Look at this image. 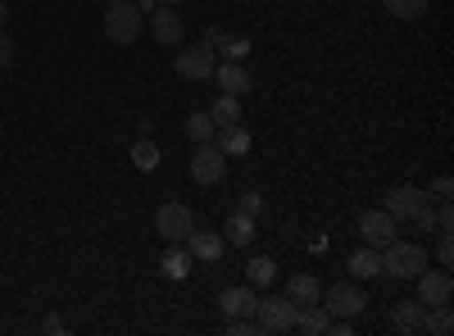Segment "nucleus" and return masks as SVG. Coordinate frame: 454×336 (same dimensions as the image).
Returning a JSON list of instances; mask_svg holds the SVG:
<instances>
[{
	"label": "nucleus",
	"instance_id": "nucleus-1",
	"mask_svg": "<svg viewBox=\"0 0 454 336\" xmlns=\"http://www.w3.org/2000/svg\"><path fill=\"white\" fill-rule=\"evenodd\" d=\"M100 27H105V42L132 46L141 36V27H145V14L137 10V0H109L105 14H100Z\"/></svg>",
	"mask_w": 454,
	"mask_h": 336
},
{
	"label": "nucleus",
	"instance_id": "nucleus-2",
	"mask_svg": "<svg viewBox=\"0 0 454 336\" xmlns=\"http://www.w3.org/2000/svg\"><path fill=\"white\" fill-rule=\"evenodd\" d=\"M427 269V250L419 241H391L382 246V273L395 277V282H413Z\"/></svg>",
	"mask_w": 454,
	"mask_h": 336
},
{
	"label": "nucleus",
	"instance_id": "nucleus-3",
	"mask_svg": "<svg viewBox=\"0 0 454 336\" xmlns=\"http://www.w3.org/2000/svg\"><path fill=\"white\" fill-rule=\"evenodd\" d=\"M295 309H300V305L291 301V295H259L254 323H259V332H291Z\"/></svg>",
	"mask_w": 454,
	"mask_h": 336
},
{
	"label": "nucleus",
	"instance_id": "nucleus-4",
	"mask_svg": "<svg viewBox=\"0 0 454 336\" xmlns=\"http://www.w3.org/2000/svg\"><path fill=\"white\" fill-rule=\"evenodd\" d=\"M214 64H218V55L200 42V46H177V59H173V68H177V78H186V82H209V73H214Z\"/></svg>",
	"mask_w": 454,
	"mask_h": 336
},
{
	"label": "nucleus",
	"instance_id": "nucleus-5",
	"mask_svg": "<svg viewBox=\"0 0 454 336\" xmlns=\"http://www.w3.org/2000/svg\"><path fill=\"white\" fill-rule=\"evenodd\" d=\"M318 301H323V309L336 314V318H359L364 305H368V301H364V291H359L355 282H332V286H323Z\"/></svg>",
	"mask_w": 454,
	"mask_h": 336
},
{
	"label": "nucleus",
	"instance_id": "nucleus-6",
	"mask_svg": "<svg viewBox=\"0 0 454 336\" xmlns=\"http://www.w3.org/2000/svg\"><path fill=\"white\" fill-rule=\"evenodd\" d=\"M192 228H196V214L186 209V205L168 200V205L155 209V232H160L168 246H173V241H186V237H192Z\"/></svg>",
	"mask_w": 454,
	"mask_h": 336
},
{
	"label": "nucleus",
	"instance_id": "nucleus-7",
	"mask_svg": "<svg viewBox=\"0 0 454 336\" xmlns=\"http://www.w3.org/2000/svg\"><path fill=\"white\" fill-rule=\"evenodd\" d=\"M192 177H196L200 186H218V182L227 177V155L218 151L214 141H200L196 151H192Z\"/></svg>",
	"mask_w": 454,
	"mask_h": 336
},
{
	"label": "nucleus",
	"instance_id": "nucleus-8",
	"mask_svg": "<svg viewBox=\"0 0 454 336\" xmlns=\"http://www.w3.org/2000/svg\"><path fill=\"white\" fill-rule=\"evenodd\" d=\"M413 282H419V301H423L427 309L450 305V295H454V277H450V269H423Z\"/></svg>",
	"mask_w": 454,
	"mask_h": 336
},
{
	"label": "nucleus",
	"instance_id": "nucleus-9",
	"mask_svg": "<svg viewBox=\"0 0 454 336\" xmlns=\"http://www.w3.org/2000/svg\"><path fill=\"white\" fill-rule=\"evenodd\" d=\"M423 205H427V191H419V186H409V182H395L391 191H387V205H382V209H387L395 223H409Z\"/></svg>",
	"mask_w": 454,
	"mask_h": 336
},
{
	"label": "nucleus",
	"instance_id": "nucleus-10",
	"mask_svg": "<svg viewBox=\"0 0 454 336\" xmlns=\"http://www.w3.org/2000/svg\"><path fill=\"white\" fill-rule=\"evenodd\" d=\"M150 32H155V42L168 46V51H177V46L186 42V23H182V14H177L173 5L150 10Z\"/></svg>",
	"mask_w": 454,
	"mask_h": 336
},
{
	"label": "nucleus",
	"instance_id": "nucleus-11",
	"mask_svg": "<svg viewBox=\"0 0 454 336\" xmlns=\"http://www.w3.org/2000/svg\"><path fill=\"white\" fill-rule=\"evenodd\" d=\"M359 232H364L368 246L382 250V246L395 241V218H391L387 209H364V214H359Z\"/></svg>",
	"mask_w": 454,
	"mask_h": 336
},
{
	"label": "nucleus",
	"instance_id": "nucleus-12",
	"mask_svg": "<svg viewBox=\"0 0 454 336\" xmlns=\"http://www.w3.org/2000/svg\"><path fill=\"white\" fill-rule=\"evenodd\" d=\"M254 305H259V291H254L250 282L227 286V291L218 295V309H223L227 318H254Z\"/></svg>",
	"mask_w": 454,
	"mask_h": 336
},
{
	"label": "nucleus",
	"instance_id": "nucleus-13",
	"mask_svg": "<svg viewBox=\"0 0 454 336\" xmlns=\"http://www.w3.org/2000/svg\"><path fill=\"white\" fill-rule=\"evenodd\" d=\"M186 250H192V259L196 264H218L223 259V250H227V241H223V232H200V228H192V237H186Z\"/></svg>",
	"mask_w": 454,
	"mask_h": 336
},
{
	"label": "nucleus",
	"instance_id": "nucleus-14",
	"mask_svg": "<svg viewBox=\"0 0 454 336\" xmlns=\"http://www.w3.org/2000/svg\"><path fill=\"white\" fill-rule=\"evenodd\" d=\"M423 318H427V305L423 301H395L391 305V332H400V336H419L423 332Z\"/></svg>",
	"mask_w": 454,
	"mask_h": 336
},
{
	"label": "nucleus",
	"instance_id": "nucleus-15",
	"mask_svg": "<svg viewBox=\"0 0 454 336\" xmlns=\"http://www.w3.org/2000/svg\"><path fill=\"white\" fill-rule=\"evenodd\" d=\"M209 78L223 87V96H246L250 91V73H246V64H237V59H223V64H214V73Z\"/></svg>",
	"mask_w": 454,
	"mask_h": 336
},
{
	"label": "nucleus",
	"instance_id": "nucleus-16",
	"mask_svg": "<svg viewBox=\"0 0 454 336\" xmlns=\"http://www.w3.org/2000/svg\"><path fill=\"white\" fill-rule=\"evenodd\" d=\"M346 269L355 282H372V277H382V250L377 246H359L350 259H346Z\"/></svg>",
	"mask_w": 454,
	"mask_h": 336
},
{
	"label": "nucleus",
	"instance_id": "nucleus-17",
	"mask_svg": "<svg viewBox=\"0 0 454 336\" xmlns=\"http://www.w3.org/2000/svg\"><path fill=\"white\" fill-rule=\"evenodd\" d=\"M214 145L227 155V160H237V155H250V132L241 123H227V128H214Z\"/></svg>",
	"mask_w": 454,
	"mask_h": 336
},
{
	"label": "nucleus",
	"instance_id": "nucleus-18",
	"mask_svg": "<svg viewBox=\"0 0 454 336\" xmlns=\"http://www.w3.org/2000/svg\"><path fill=\"white\" fill-rule=\"evenodd\" d=\"M192 264H196V259H192V250H186V241H173V246L164 250V259H160V273H164L168 282H182L186 273H192Z\"/></svg>",
	"mask_w": 454,
	"mask_h": 336
},
{
	"label": "nucleus",
	"instance_id": "nucleus-19",
	"mask_svg": "<svg viewBox=\"0 0 454 336\" xmlns=\"http://www.w3.org/2000/svg\"><path fill=\"white\" fill-rule=\"evenodd\" d=\"M327 323H332V314H327L323 305H300V309H295V323H291V332L323 336V332H327Z\"/></svg>",
	"mask_w": 454,
	"mask_h": 336
},
{
	"label": "nucleus",
	"instance_id": "nucleus-20",
	"mask_svg": "<svg viewBox=\"0 0 454 336\" xmlns=\"http://www.w3.org/2000/svg\"><path fill=\"white\" fill-rule=\"evenodd\" d=\"M223 241H227V246H241V250H246V246L254 241V218L237 209L232 218H227V223H223Z\"/></svg>",
	"mask_w": 454,
	"mask_h": 336
},
{
	"label": "nucleus",
	"instance_id": "nucleus-21",
	"mask_svg": "<svg viewBox=\"0 0 454 336\" xmlns=\"http://www.w3.org/2000/svg\"><path fill=\"white\" fill-rule=\"evenodd\" d=\"M286 295H291L295 305H318L323 286H318V277H314V273H295V277L286 282Z\"/></svg>",
	"mask_w": 454,
	"mask_h": 336
},
{
	"label": "nucleus",
	"instance_id": "nucleus-22",
	"mask_svg": "<svg viewBox=\"0 0 454 336\" xmlns=\"http://www.w3.org/2000/svg\"><path fill=\"white\" fill-rule=\"evenodd\" d=\"M273 277H278V259L273 254H254L250 264H246V282L250 286H269Z\"/></svg>",
	"mask_w": 454,
	"mask_h": 336
},
{
	"label": "nucleus",
	"instance_id": "nucleus-23",
	"mask_svg": "<svg viewBox=\"0 0 454 336\" xmlns=\"http://www.w3.org/2000/svg\"><path fill=\"white\" fill-rule=\"evenodd\" d=\"M382 5H387V14L400 19V23H419V19H427V0H382Z\"/></svg>",
	"mask_w": 454,
	"mask_h": 336
},
{
	"label": "nucleus",
	"instance_id": "nucleus-24",
	"mask_svg": "<svg viewBox=\"0 0 454 336\" xmlns=\"http://www.w3.org/2000/svg\"><path fill=\"white\" fill-rule=\"evenodd\" d=\"M209 119H214V128L241 123V100H237V96H218V100L209 105Z\"/></svg>",
	"mask_w": 454,
	"mask_h": 336
},
{
	"label": "nucleus",
	"instance_id": "nucleus-25",
	"mask_svg": "<svg viewBox=\"0 0 454 336\" xmlns=\"http://www.w3.org/2000/svg\"><path fill=\"white\" fill-rule=\"evenodd\" d=\"M132 164H137L141 173H155V168H160V145L150 141V137H137V141H132Z\"/></svg>",
	"mask_w": 454,
	"mask_h": 336
},
{
	"label": "nucleus",
	"instance_id": "nucleus-26",
	"mask_svg": "<svg viewBox=\"0 0 454 336\" xmlns=\"http://www.w3.org/2000/svg\"><path fill=\"white\" fill-rule=\"evenodd\" d=\"M182 128H186V137H192L196 145H200V141H214V119H209V109H196V114H186Z\"/></svg>",
	"mask_w": 454,
	"mask_h": 336
},
{
	"label": "nucleus",
	"instance_id": "nucleus-27",
	"mask_svg": "<svg viewBox=\"0 0 454 336\" xmlns=\"http://www.w3.org/2000/svg\"><path fill=\"white\" fill-rule=\"evenodd\" d=\"M423 332H432V336H450V332H454V314H450V305H436V309H427V318H423Z\"/></svg>",
	"mask_w": 454,
	"mask_h": 336
},
{
	"label": "nucleus",
	"instance_id": "nucleus-28",
	"mask_svg": "<svg viewBox=\"0 0 454 336\" xmlns=\"http://www.w3.org/2000/svg\"><path fill=\"white\" fill-rule=\"evenodd\" d=\"M218 55H223V59H237V64H246V55H250V36H227V42L218 46Z\"/></svg>",
	"mask_w": 454,
	"mask_h": 336
},
{
	"label": "nucleus",
	"instance_id": "nucleus-29",
	"mask_svg": "<svg viewBox=\"0 0 454 336\" xmlns=\"http://www.w3.org/2000/svg\"><path fill=\"white\" fill-rule=\"evenodd\" d=\"M227 336H254L259 332V323L254 318H227V327H223Z\"/></svg>",
	"mask_w": 454,
	"mask_h": 336
},
{
	"label": "nucleus",
	"instance_id": "nucleus-30",
	"mask_svg": "<svg viewBox=\"0 0 454 336\" xmlns=\"http://www.w3.org/2000/svg\"><path fill=\"white\" fill-rule=\"evenodd\" d=\"M200 42H205V46H209V51L218 55V46L227 42V27H218V23H209V27H205V36H200Z\"/></svg>",
	"mask_w": 454,
	"mask_h": 336
},
{
	"label": "nucleus",
	"instance_id": "nucleus-31",
	"mask_svg": "<svg viewBox=\"0 0 454 336\" xmlns=\"http://www.w3.org/2000/svg\"><path fill=\"white\" fill-rule=\"evenodd\" d=\"M409 223H413V228H419V232H436V214H432V209H427V205H423V209H419V214H413V218H409Z\"/></svg>",
	"mask_w": 454,
	"mask_h": 336
},
{
	"label": "nucleus",
	"instance_id": "nucleus-32",
	"mask_svg": "<svg viewBox=\"0 0 454 336\" xmlns=\"http://www.w3.org/2000/svg\"><path fill=\"white\" fill-rule=\"evenodd\" d=\"M436 259H441V269L454 264V241H450V232H441V241H436Z\"/></svg>",
	"mask_w": 454,
	"mask_h": 336
},
{
	"label": "nucleus",
	"instance_id": "nucleus-33",
	"mask_svg": "<svg viewBox=\"0 0 454 336\" xmlns=\"http://www.w3.org/2000/svg\"><path fill=\"white\" fill-rule=\"evenodd\" d=\"M436 232H454V209H450V200H441V209H436Z\"/></svg>",
	"mask_w": 454,
	"mask_h": 336
},
{
	"label": "nucleus",
	"instance_id": "nucleus-34",
	"mask_svg": "<svg viewBox=\"0 0 454 336\" xmlns=\"http://www.w3.org/2000/svg\"><path fill=\"white\" fill-rule=\"evenodd\" d=\"M10 64H14V42L5 36V27H0V73H5Z\"/></svg>",
	"mask_w": 454,
	"mask_h": 336
},
{
	"label": "nucleus",
	"instance_id": "nucleus-35",
	"mask_svg": "<svg viewBox=\"0 0 454 336\" xmlns=\"http://www.w3.org/2000/svg\"><path fill=\"white\" fill-rule=\"evenodd\" d=\"M241 214H250V218L263 214V196H259V191H246V196H241Z\"/></svg>",
	"mask_w": 454,
	"mask_h": 336
},
{
	"label": "nucleus",
	"instance_id": "nucleus-36",
	"mask_svg": "<svg viewBox=\"0 0 454 336\" xmlns=\"http://www.w3.org/2000/svg\"><path fill=\"white\" fill-rule=\"evenodd\" d=\"M450 191H454L450 177H436V182H432V200H450Z\"/></svg>",
	"mask_w": 454,
	"mask_h": 336
},
{
	"label": "nucleus",
	"instance_id": "nucleus-37",
	"mask_svg": "<svg viewBox=\"0 0 454 336\" xmlns=\"http://www.w3.org/2000/svg\"><path fill=\"white\" fill-rule=\"evenodd\" d=\"M42 332H46V336H59V332H64V318H55V314L42 318Z\"/></svg>",
	"mask_w": 454,
	"mask_h": 336
},
{
	"label": "nucleus",
	"instance_id": "nucleus-38",
	"mask_svg": "<svg viewBox=\"0 0 454 336\" xmlns=\"http://www.w3.org/2000/svg\"><path fill=\"white\" fill-rule=\"evenodd\" d=\"M5 19H10V5H5V0H0V27H5Z\"/></svg>",
	"mask_w": 454,
	"mask_h": 336
},
{
	"label": "nucleus",
	"instance_id": "nucleus-39",
	"mask_svg": "<svg viewBox=\"0 0 454 336\" xmlns=\"http://www.w3.org/2000/svg\"><path fill=\"white\" fill-rule=\"evenodd\" d=\"M160 5H173V10H177V5H182V0H160Z\"/></svg>",
	"mask_w": 454,
	"mask_h": 336
},
{
	"label": "nucleus",
	"instance_id": "nucleus-40",
	"mask_svg": "<svg viewBox=\"0 0 454 336\" xmlns=\"http://www.w3.org/2000/svg\"><path fill=\"white\" fill-rule=\"evenodd\" d=\"M105 5H109V0H105Z\"/></svg>",
	"mask_w": 454,
	"mask_h": 336
}]
</instances>
